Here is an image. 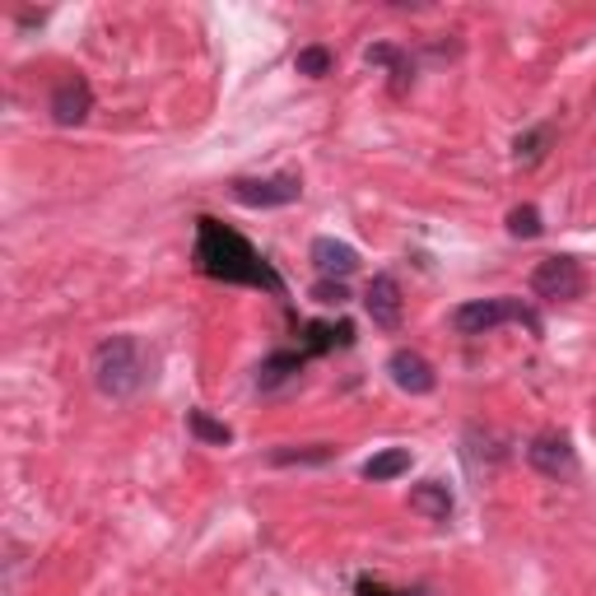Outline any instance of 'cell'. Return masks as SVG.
<instances>
[{
    "instance_id": "3957f363",
    "label": "cell",
    "mask_w": 596,
    "mask_h": 596,
    "mask_svg": "<svg viewBox=\"0 0 596 596\" xmlns=\"http://www.w3.org/2000/svg\"><path fill=\"white\" fill-rule=\"evenodd\" d=\"M504 322H522V326L540 331L536 313H531L522 299H476V303H461L457 313H452V326L461 335H489V331L504 326Z\"/></svg>"
},
{
    "instance_id": "44dd1931",
    "label": "cell",
    "mask_w": 596,
    "mask_h": 596,
    "mask_svg": "<svg viewBox=\"0 0 596 596\" xmlns=\"http://www.w3.org/2000/svg\"><path fill=\"white\" fill-rule=\"evenodd\" d=\"M313 299H317L322 307H341V303L350 299V290H345V280H317V290H313Z\"/></svg>"
},
{
    "instance_id": "52a82bcc",
    "label": "cell",
    "mask_w": 596,
    "mask_h": 596,
    "mask_svg": "<svg viewBox=\"0 0 596 596\" xmlns=\"http://www.w3.org/2000/svg\"><path fill=\"white\" fill-rule=\"evenodd\" d=\"M94 108V89L89 80H80V75H66V80L51 89V117H57L61 126H80Z\"/></svg>"
},
{
    "instance_id": "5b68a950",
    "label": "cell",
    "mask_w": 596,
    "mask_h": 596,
    "mask_svg": "<svg viewBox=\"0 0 596 596\" xmlns=\"http://www.w3.org/2000/svg\"><path fill=\"white\" fill-rule=\"evenodd\" d=\"M303 196V183L294 173H275V177H238L233 183V201L247 205V211H280V205H294Z\"/></svg>"
},
{
    "instance_id": "8fae6325",
    "label": "cell",
    "mask_w": 596,
    "mask_h": 596,
    "mask_svg": "<svg viewBox=\"0 0 596 596\" xmlns=\"http://www.w3.org/2000/svg\"><path fill=\"white\" fill-rule=\"evenodd\" d=\"M307 359H313L307 350H275L271 359H262V369H256V387H262V392H275L280 382H290V378L303 373Z\"/></svg>"
},
{
    "instance_id": "4fadbf2b",
    "label": "cell",
    "mask_w": 596,
    "mask_h": 596,
    "mask_svg": "<svg viewBox=\"0 0 596 596\" xmlns=\"http://www.w3.org/2000/svg\"><path fill=\"white\" fill-rule=\"evenodd\" d=\"M410 508H414V512H424V517H433V522H448V517H452V495H448V485H438V480L420 485V489L410 495Z\"/></svg>"
},
{
    "instance_id": "7402d4cb",
    "label": "cell",
    "mask_w": 596,
    "mask_h": 596,
    "mask_svg": "<svg viewBox=\"0 0 596 596\" xmlns=\"http://www.w3.org/2000/svg\"><path fill=\"white\" fill-rule=\"evenodd\" d=\"M354 592H359V596H406V592H392V587H382V583H373V578H359Z\"/></svg>"
},
{
    "instance_id": "ba28073f",
    "label": "cell",
    "mask_w": 596,
    "mask_h": 596,
    "mask_svg": "<svg viewBox=\"0 0 596 596\" xmlns=\"http://www.w3.org/2000/svg\"><path fill=\"white\" fill-rule=\"evenodd\" d=\"M364 307H369L373 326L397 331L401 326V284H397V275H373L369 294H364Z\"/></svg>"
},
{
    "instance_id": "2e32d148",
    "label": "cell",
    "mask_w": 596,
    "mask_h": 596,
    "mask_svg": "<svg viewBox=\"0 0 596 596\" xmlns=\"http://www.w3.org/2000/svg\"><path fill=\"white\" fill-rule=\"evenodd\" d=\"M294 66H299V75H313V80H322V75H331L335 57H331L326 47H303L299 57H294Z\"/></svg>"
},
{
    "instance_id": "8992f818",
    "label": "cell",
    "mask_w": 596,
    "mask_h": 596,
    "mask_svg": "<svg viewBox=\"0 0 596 596\" xmlns=\"http://www.w3.org/2000/svg\"><path fill=\"white\" fill-rule=\"evenodd\" d=\"M387 373H392V382L406 397H429L438 387V373L429 369V359L414 354V350H397L392 359H387Z\"/></svg>"
},
{
    "instance_id": "ac0fdd59",
    "label": "cell",
    "mask_w": 596,
    "mask_h": 596,
    "mask_svg": "<svg viewBox=\"0 0 596 596\" xmlns=\"http://www.w3.org/2000/svg\"><path fill=\"white\" fill-rule=\"evenodd\" d=\"M546 145H550V126H536L531 136L517 140V164H540L546 159Z\"/></svg>"
},
{
    "instance_id": "e0dca14e",
    "label": "cell",
    "mask_w": 596,
    "mask_h": 596,
    "mask_svg": "<svg viewBox=\"0 0 596 596\" xmlns=\"http://www.w3.org/2000/svg\"><path fill=\"white\" fill-rule=\"evenodd\" d=\"M369 61H373V66H392V75H397V94L406 89V80H410V61L401 57L397 47H369Z\"/></svg>"
},
{
    "instance_id": "ffe728a7",
    "label": "cell",
    "mask_w": 596,
    "mask_h": 596,
    "mask_svg": "<svg viewBox=\"0 0 596 596\" xmlns=\"http://www.w3.org/2000/svg\"><path fill=\"white\" fill-rule=\"evenodd\" d=\"M271 461H275V466H294V461H303V466H307V461H331V448H326V443H313V448H275Z\"/></svg>"
},
{
    "instance_id": "5bb4252c",
    "label": "cell",
    "mask_w": 596,
    "mask_h": 596,
    "mask_svg": "<svg viewBox=\"0 0 596 596\" xmlns=\"http://www.w3.org/2000/svg\"><path fill=\"white\" fill-rule=\"evenodd\" d=\"M406 471H410V452H406V448H387V452H378V457L364 461V480H373V485L397 480V476H406Z\"/></svg>"
},
{
    "instance_id": "9c48e42d",
    "label": "cell",
    "mask_w": 596,
    "mask_h": 596,
    "mask_svg": "<svg viewBox=\"0 0 596 596\" xmlns=\"http://www.w3.org/2000/svg\"><path fill=\"white\" fill-rule=\"evenodd\" d=\"M527 457H531L536 471H546V476H574L578 471V457L568 448V438H559V433H540L527 448Z\"/></svg>"
},
{
    "instance_id": "603a6c76",
    "label": "cell",
    "mask_w": 596,
    "mask_h": 596,
    "mask_svg": "<svg viewBox=\"0 0 596 596\" xmlns=\"http://www.w3.org/2000/svg\"><path fill=\"white\" fill-rule=\"evenodd\" d=\"M406 596H429V592H406Z\"/></svg>"
},
{
    "instance_id": "7c38bea8",
    "label": "cell",
    "mask_w": 596,
    "mask_h": 596,
    "mask_svg": "<svg viewBox=\"0 0 596 596\" xmlns=\"http://www.w3.org/2000/svg\"><path fill=\"white\" fill-rule=\"evenodd\" d=\"M350 341H354V326H350V322H341V326H331V322H307V326H303V350H307V354H326V350L350 345Z\"/></svg>"
},
{
    "instance_id": "d6986e66",
    "label": "cell",
    "mask_w": 596,
    "mask_h": 596,
    "mask_svg": "<svg viewBox=\"0 0 596 596\" xmlns=\"http://www.w3.org/2000/svg\"><path fill=\"white\" fill-rule=\"evenodd\" d=\"M540 228H546V224H540L536 205H517V211L508 215V233H512V238H536Z\"/></svg>"
},
{
    "instance_id": "277c9868",
    "label": "cell",
    "mask_w": 596,
    "mask_h": 596,
    "mask_svg": "<svg viewBox=\"0 0 596 596\" xmlns=\"http://www.w3.org/2000/svg\"><path fill=\"white\" fill-rule=\"evenodd\" d=\"M531 290H536V299L574 303L587 290V275L578 266V256H546V262L536 266V275H531Z\"/></svg>"
},
{
    "instance_id": "30bf717a",
    "label": "cell",
    "mask_w": 596,
    "mask_h": 596,
    "mask_svg": "<svg viewBox=\"0 0 596 596\" xmlns=\"http://www.w3.org/2000/svg\"><path fill=\"white\" fill-rule=\"evenodd\" d=\"M313 266L322 280H350L359 271V252L341 238H317L313 243Z\"/></svg>"
},
{
    "instance_id": "9a60e30c",
    "label": "cell",
    "mask_w": 596,
    "mask_h": 596,
    "mask_svg": "<svg viewBox=\"0 0 596 596\" xmlns=\"http://www.w3.org/2000/svg\"><path fill=\"white\" fill-rule=\"evenodd\" d=\"M187 429H192L196 438H205V443H215V448H228V443H233V429L219 424V420H211L205 410H192V414H187Z\"/></svg>"
},
{
    "instance_id": "7a4b0ae2",
    "label": "cell",
    "mask_w": 596,
    "mask_h": 596,
    "mask_svg": "<svg viewBox=\"0 0 596 596\" xmlns=\"http://www.w3.org/2000/svg\"><path fill=\"white\" fill-rule=\"evenodd\" d=\"M140 382H145V354L136 335H113V341H102L94 350V387L102 397L121 401L140 392Z\"/></svg>"
},
{
    "instance_id": "6da1fadb",
    "label": "cell",
    "mask_w": 596,
    "mask_h": 596,
    "mask_svg": "<svg viewBox=\"0 0 596 596\" xmlns=\"http://www.w3.org/2000/svg\"><path fill=\"white\" fill-rule=\"evenodd\" d=\"M192 262L201 275L224 280V284H252V290H271L275 299H284V280L280 271L256 252L243 233L224 228L219 219H196V247H192Z\"/></svg>"
}]
</instances>
